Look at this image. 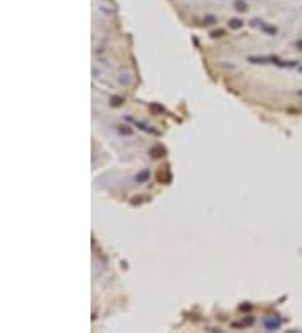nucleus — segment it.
<instances>
[{"label": "nucleus", "mask_w": 302, "mask_h": 333, "mask_svg": "<svg viewBox=\"0 0 302 333\" xmlns=\"http://www.w3.org/2000/svg\"><path fill=\"white\" fill-rule=\"evenodd\" d=\"M149 155L153 158H160V157H164V148L163 147H155L153 150H149Z\"/></svg>", "instance_id": "f257e3e1"}, {"label": "nucleus", "mask_w": 302, "mask_h": 333, "mask_svg": "<svg viewBox=\"0 0 302 333\" xmlns=\"http://www.w3.org/2000/svg\"><path fill=\"white\" fill-rule=\"evenodd\" d=\"M148 175H149V172H148V170H144L141 175H138V177H136V180H138V182H143V180H146V178H148Z\"/></svg>", "instance_id": "f03ea898"}]
</instances>
